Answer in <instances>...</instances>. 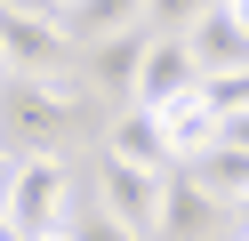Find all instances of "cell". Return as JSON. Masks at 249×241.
Segmentation results:
<instances>
[{
    "label": "cell",
    "instance_id": "17",
    "mask_svg": "<svg viewBox=\"0 0 249 241\" xmlns=\"http://www.w3.org/2000/svg\"><path fill=\"white\" fill-rule=\"evenodd\" d=\"M217 8H225V16H233V24H241V32H249V0H217Z\"/></svg>",
    "mask_w": 249,
    "mask_h": 241
},
{
    "label": "cell",
    "instance_id": "1",
    "mask_svg": "<svg viewBox=\"0 0 249 241\" xmlns=\"http://www.w3.org/2000/svg\"><path fill=\"white\" fill-rule=\"evenodd\" d=\"M8 233L17 241H72V177L56 153L8 161Z\"/></svg>",
    "mask_w": 249,
    "mask_h": 241
},
{
    "label": "cell",
    "instance_id": "14",
    "mask_svg": "<svg viewBox=\"0 0 249 241\" xmlns=\"http://www.w3.org/2000/svg\"><path fill=\"white\" fill-rule=\"evenodd\" d=\"M201 8H209V0H145V32H169V40H185V32L201 24Z\"/></svg>",
    "mask_w": 249,
    "mask_h": 241
},
{
    "label": "cell",
    "instance_id": "8",
    "mask_svg": "<svg viewBox=\"0 0 249 241\" xmlns=\"http://www.w3.org/2000/svg\"><path fill=\"white\" fill-rule=\"evenodd\" d=\"M153 121H161V137H169V153H177V161H193V153H209V145L225 137V121H217V112L201 105V89H185L177 105H161V112H153Z\"/></svg>",
    "mask_w": 249,
    "mask_h": 241
},
{
    "label": "cell",
    "instance_id": "16",
    "mask_svg": "<svg viewBox=\"0 0 249 241\" xmlns=\"http://www.w3.org/2000/svg\"><path fill=\"white\" fill-rule=\"evenodd\" d=\"M217 145H241V153H249V112H233V121H225V137H217Z\"/></svg>",
    "mask_w": 249,
    "mask_h": 241
},
{
    "label": "cell",
    "instance_id": "2",
    "mask_svg": "<svg viewBox=\"0 0 249 241\" xmlns=\"http://www.w3.org/2000/svg\"><path fill=\"white\" fill-rule=\"evenodd\" d=\"M65 129H81V105H72L56 80H24V73H8V80H0V137L56 145Z\"/></svg>",
    "mask_w": 249,
    "mask_h": 241
},
{
    "label": "cell",
    "instance_id": "3",
    "mask_svg": "<svg viewBox=\"0 0 249 241\" xmlns=\"http://www.w3.org/2000/svg\"><path fill=\"white\" fill-rule=\"evenodd\" d=\"M0 64L24 80H56V64H65V24L40 8H0Z\"/></svg>",
    "mask_w": 249,
    "mask_h": 241
},
{
    "label": "cell",
    "instance_id": "23",
    "mask_svg": "<svg viewBox=\"0 0 249 241\" xmlns=\"http://www.w3.org/2000/svg\"><path fill=\"white\" fill-rule=\"evenodd\" d=\"M241 241H249V233H241Z\"/></svg>",
    "mask_w": 249,
    "mask_h": 241
},
{
    "label": "cell",
    "instance_id": "18",
    "mask_svg": "<svg viewBox=\"0 0 249 241\" xmlns=\"http://www.w3.org/2000/svg\"><path fill=\"white\" fill-rule=\"evenodd\" d=\"M0 225H8V153H0Z\"/></svg>",
    "mask_w": 249,
    "mask_h": 241
},
{
    "label": "cell",
    "instance_id": "4",
    "mask_svg": "<svg viewBox=\"0 0 249 241\" xmlns=\"http://www.w3.org/2000/svg\"><path fill=\"white\" fill-rule=\"evenodd\" d=\"M185 89H201L193 48L169 40V32H145V56H137V96H129V105H137V112H161V105H177Z\"/></svg>",
    "mask_w": 249,
    "mask_h": 241
},
{
    "label": "cell",
    "instance_id": "20",
    "mask_svg": "<svg viewBox=\"0 0 249 241\" xmlns=\"http://www.w3.org/2000/svg\"><path fill=\"white\" fill-rule=\"evenodd\" d=\"M233 209H241V233H249V193H241V201H233Z\"/></svg>",
    "mask_w": 249,
    "mask_h": 241
},
{
    "label": "cell",
    "instance_id": "12",
    "mask_svg": "<svg viewBox=\"0 0 249 241\" xmlns=\"http://www.w3.org/2000/svg\"><path fill=\"white\" fill-rule=\"evenodd\" d=\"M185 177H193L209 201H241V193H249V153H241V145H209V153L185 161Z\"/></svg>",
    "mask_w": 249,
    "mask_h": 241
},
{
    "label": "cell",
    "instance_id": "7",
    "mask_svg": "<svg viewBox=\"0 0 249 241\" xmlns=\"http://www.w3.org/2000/svg\"><path fill=\"white\" fill-rule=\"evenodd\" d=\"M56 24H65V40L97 48V40H121V32H145V0H72Z\"/></svg>",
    "mask_w": 249,
    "mask_h": 241
},
{
    "label": "cell",
    "instance_id": "22",
    "mask_svg": "<svg viewBox=\"0 0 249 241\" xmlns=\"http://www.w3.org/2000/svg\"><path fill=\"white\" fill-rule=\"evenodd\" d=\"M0 241H17V233H8V225H0Z\"/></svg>",
    "mask_w": 249,
    "mask_h": 241
},
{
    "label": "cell",
    "instance_id": "9",
    "mask_svg": "<svg viewBox=\"0 0 249 241\" xmlns=\"http://www.w3.org/2000/svg\"><path fill=\"white\" fill-rule=\"evenodd\" d=\"M185 48H193V64H201V73H233V64H249V32L233 24L217 0L201 8V24L185 32Z\"/></svg>",
    "mask_w": 249,
    "mask_h": 241
},
{
    "label": "cell",
    "instance_id": "15",
    "mask_svg": "<svg viewBox=\"0 0 249 241\" xmlns=\"http://www.w3.org/2000/svg\"><path fill=\"white\" fill-rule=\"evenodd\" d=\"M72 241H145V233H129V225H113L105 209H89V217H72Z\"/></svg>",
    "mask_w": 249,
    "mask_h": 241
},
{
    "label": "cell",
    "instance_id": "5",
    "mask_svg": "<svg viewBox=\"0 0 249 241\" xmlns=\"http://www.w3.org/2000/svg\"><path fill=\"white\" fill-rule=\"evenodd\" d=\"M97 209L129 233H153L161 225V169H129V161H105L97 169Z\"/></svg>",
    "mask_w": 249,
    "mask_h": 241
},
{
    "label": "cell",
    "instance_id": "13",
    "mask_svg": "<svg viewBox=\"0 0 249 241\" xmlns=\"http://www.w3.org/2000/svg\"><path fill=\"white\" fill-rule=\"evenodd\" d=\"M201 105H209L217 121L249 112V64H233V73H201Z\"/></svg>",
    "mask_w": 249,
    "mask_h": 241
},
{
    "label": "cell",
    "instance_id": "21",
    "mask_svg": "<svg viewBox=\"0 0 249 241\" xmlns=\"http://www.w3.org/2000/svg\"><path fill=\"white\" fill-rule=\"evenodd\" d=\"M65 8H72V0H49V16H65Z\"/></svg>",
    "mask_w": 249,
    "mask_h": 241
},
{
    "label": "cell",
    "instance_id": "11",
    "mask_svg": "<svg viewBox=\"0 0 249 241\" xmlns=\"http://www.w3.org/2000/svg\"><path fill=\"white\" fill-rule=\"evenodd\" d=\"M209 209H217V201L193 185V177H185V161H177V169H161V225H153V233H169V241H193L201 225H209Z\"/></svg>",
    "mask_w": 249,
    "mask_h": 241
},
{
    "label": "cell",
    "instance_id": "19",
    "mask_svg": "<svg viewBox=\"0 0 249 241\" xmlns=\"http://www.w3.org/2000/svg\"><path fill=\"white\" fill-rule=\"evenodd\" d=\"M0 8H40V16H49V0H0Z\"/></svg>",
    "mask_w": 249,
    "mask_h": 241
},
{
    "label": "cell",
    "instance_id": "10",
    "mask_svg": "<svg viewBox=\"0 0 249 241\" xmlns=\"http://www.w3.org/2000/svg\"><path fill=\"white\" fill-rule=\"evenodd\" d=\"M137 56H145V32L97 40V48H89V89L113 96V105H129V96H137Z\"/></svg>",
    "mask_w": 249,
    "mask_h": 241
},
{
    "label": "cell",
    "instance_id": "6",
    "mask_svg": "<svg viewBox=\"0 0 249 241\" xmlns=\"http://www.w3.org/2000/svg\"><path fill=\"white\" fill-rule=\"evenodd\" d=\"M105 161H129V169H177L161 121H153V112H137V105L113 112V129H105Z\"/></svg>",
    "mask_w": 249,
    "mask_h": 241
}]
</instances>
